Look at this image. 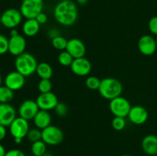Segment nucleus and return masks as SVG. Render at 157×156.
Listing matches in <instances>:
<instances>
[{"label":"nucleus","mask_w":157,"mask_h":156,"mask_svg":"<svg viewBox=\"0 0 157 156\" xmlns=\"http://www.w3.org/2000/svg\"><path fill=\"white\" fill-rule=\"evenodd\" d=\"M54 17L57 22L63 26H71L78 20V10L77 5L71 0H62L55 6Z\"/></svg>","instance_id":"1"},{"label":"nucleus","mask_w":157,"mask_h":156,"mask_svg":"<svg viewBox=\"0 0 157 156\" xmlns=\"http://www.w3.org/2000/svg\"><path fill=\"white\" fill-rule=\"evenodd\" d=\"M98 91L103 98L111 100L121 96L123 86L118 80L113 77H107L101 80Z\"/></svg>","instance_id":"2"},{"label":"nucleus","mask_w":157,"mask_h":156,"mask_svg":"<svg viewBox=\"0 0 157 156\" xmlns=\"http://www.w3.org/2000/svg\"><path fill=\"white\" fill-rule=\"evenodd\" d=\"M38 62L35 57L31 54L24 52L16 57L15 61V67L16 71L25 76H29L36 72Z\"/></svg>","instance_id":"3"},{"label":"nucleus","mask_w":157,"mask_h":156,"mask_svg":"<svg viewBox=\"0 0 157 156\" xmlns=\"http://www.w3.org/2000/svg\"><path fill=\"white\" fill-rule=\"evenodd\" d=\"M44 8L43 0H23L20 6V12L26 19L35 18Z\"/></svg>","instance_id":"4"},{"label":"nucleus","mask_w":157,"mask_h":156,"mask_svg":"<svg viewBox=\"0 0 157 156\" xmlns=\"http://www.w3.org/2000/svg\"><path fill=\"white\" fill-rule=\"evenodd\" d=\"M64 139L63 132L59 127L50 125L41 130V140L48 145H58Z\"/></svg>","instance_id":"5"},{"label":"nucleus","mask_w":157,"mask_h":156,"mask_svg":"<svg viewBox=\"0 0 157 156\" xmlns=\"http://www.w3.org/2000/svg\"><path fill=\"white\" fill-rule=\"evenodd\" d=\"M131 107L130 102L121 96L111 99L109 104V108L112 114L119 117H127Z\"/></svg>","instance_id":"6"},{"label":"nucleus","mask_w":157,"mask_h":156,"mask_svg":"<svg viewBox=\"0 0 157 156\" xmlns=\"http://www.w3.org/2000/svg\"><path fill=\"white\" fill-rule=\"evenodd\" d=\"M22 15L20 10L16 9H9L1 15V24L7 28H15L21 24Z\"/></svg>","instance_id":"7"},{"label":"nucleus","mask_w":157,"mask_h":156,"mask_svg":"<svg viewBox=\"0 0 157 156\" xmlns=\"http://www.w3.org/2000/svg\"><path fill=\"white\" fill-rule=\"evenodd\" d=\"M29 121L21 117H16L9 125V132L13 138L26 137L29 131Z\"/></svg>","instance_id":"8"},{"label":"nucleus","mask_w":157,"mask_h":156,"mask_svg":"<svg viewBox=\"0 0 157 156\" xmlns=\"http://www.w3.org/2000/svg\"><path fill=\"white\" fill-rule=\"evenodd\" d=\"M39 111V107L37 104L36 101L32 99H27L21 102L18 108V114L20 117L26 119V120H33L35 115Z\"/></svg>","instance_id":"9"},{"label":"nucleus","mask_w":157,"mask_h":156,"mask_svg":"<svg viewBox=\"0 0 157 156\" xmlns=\"http://www.w3.org/2000/svg\"><path fill=\"white\" fill-rule=\"evenodd\" d=\"M36 102L39 107V110L49 111V110H55V106L59 102V101L55 93L52 92H48V93H40L37 97Z\"/></svg>","instance_id":"10"},{"label":"nucleus","mask_w":157,"mask_h":156,"mask_svg":"<svg viewBox=\"0 0 157 156\" xmlns=\"http://www.w3.org/2000/svg\"><path fill=\"white\" fill-rule=\"evenodd\" d=\"M138 49L145 56H151L157 50L156 39L152 35H143L138 41Z\"/></svg>","instance_id":"11"},{"label":"nucleus","mask_w":157,"mask_h":156,"mask_svg":"<svg viewBox=\"0 0 157 156\" xmlns=\"http://www.w3.org/2000/svg\"><path fill=\"white\" fill-rule=\"evenodd\" d=\"M5 86L9 87L12 91L19 90L25 84V76L18 71H12L6 75L5 78Z\"/></svg>","instance_id":"12"},{"label":"nucleus","mask_w":157,"mask_h":156,"mask_svg":"<svg viewBox=\"0 0 157 156\" xmlns=\"http://www.w3.org/2000/svg\"><path fill=\"white\" fill-rule=\"evenodd\" d=\"M70 67L75 74L80 76H85L91 71L92 65L90 61L84 57L74 59Z\"/></svg>","instance_id":"13"},{"label":"nucleus","mask_w":157,"mask_h":156,"mask_svg":"<svg viewBox=\"0 0 157 156\" xmlns=\"http://www.w3.org/2000/svg\"><path fill=\"white\" fill-rule=\"evenodd\" d=\"M128 119L130 122L135 125H142L147 121L149 117L147 109L141 106H134L130 109L128 114Z\"/></svg>","instance_id":"14"},{"label":"nucleus","mask_w":157,"mask_h":156,"mask_svg":"<svg viewBox=\"0 0 157 156\" xmlns=\"http://www.w3.org/2000/svg\"><path fill=\"white\" fill-rule=\"evenodd\" d=\"M66 50L71 55L74 59L84 58L86 54V47L81 40L78 38H71L68 40Z\"/></svg>","instance_id":"15"},{"label":"nucleus","mask_w":157,"mask_h":156,"mask_svg":"<svg viewBox=\"0 0 157 156\" xmlns=\"http://www.w3.org/2000/svg\"><path fill=\"white\" fill-rule=\"evenodd\" d=\"M26 48V40L24 36L18 35L10 37L9 39V52L13 56H18L25 52Z\"/></svg>","instance_id":"16"},{"label":"nucleus","mask_w":157,"mask_h":156,"mask_svg":"<svg viewBox=\"0 0 157 156\" xmlns=\"http://www.w3.org/2000/svg\"><path fill=\"white\" fill-rule=\"evenodd\" d=\"M16 118L15 109L9 103H0V125L7 127Z\"/></svg>","instance_id":"17"},{"label":"nucleus","mask_w":157,"mask_h":156,"mask_svg":"<svg viewBox=\"0 0 157 156\" xmlns=\"http://www.w3.org/2000/svg\"><path fill=\"white\" fill-rule=\"evenodd\" d=\"M142 148L148 155L157 154V136L154 135H148L142 140Z\"/></svg>","instance_id":"18"},{"label":"nucleus","mask_w":157,"mask_h":156,"mask_svg":"<svg viewBox=\"0 0 157 156\" xmlns=\"http://www.w3.org/2000/svg\"><path fill=\"white\" fill-rule=\"evenodd\" d=\"M33 122L37 128L42 130L51 125L52 116L48 111L39 110V111L38 112V113L35 115V118L33 119Z\"/></svg>","instance_id":"19"},{"label":"nucleus","mask_w":157,"mask_h":156,"mask_svg":"<svg viewBox=\"0 0 157 156\" xmlns=\"http://www.w3.org/2000/svg\"><path fill=\"white\" fill-rule=\"evenodd\" d=\"M40 25L41 24L37 21L35 18L26 19V21L23 23L22 25L23 33L27 37L35 36L39 32Z\"/></svg>","instance_id":"20"},{"label":"nucleus","mask_w":157,"mask_h":156,"mask_svg":"<svg viewBox=\"0 0 157 156\" xmlns=\"http://www.w3.org/2000/svg\"><path fill=\"white\" fill-rule=\"evenodd\" d=\"M36 73L41 79H51L53 75V69L48 63L41 62L38 64Z\"/></svg>","instance_id":"21"},{"label":"nucleus","mask_w":157,"mask_h":156,"mask_svg":"<svg viewBox=\"0 0 157 156\" xmlns=\"http://www.w3.org/2000/svg\"><path fill=\"white\" fill-rule=\"evenodd\" d=\"M14 97V91L6 86H0V103H9Z\"/></svg>","instance_id":"22"},{"label":"nucleus","mask_w":157,"mask_h":156,"mask_svg":"<svg viewBox=\"0 0 157 156\" xmlns=\"http://www.w3.org/2000/svg\"><path fill=\"white\" fill-rule=\"evenodd\" d=\"M31 149L34 156H41L46 152V143L42 140L37 141L32 143Z\"/></svg>","instance_id":"23"},{"label":"nucleus","mask_w":157,"mask_h":156,"mask_svg":"<svg viewBox=\"0 0 157 156\" xmlns=\"http://www.w3.org/2000/svg\"><path fill=\"white\" fill-rule=\"evenodd\" d=\"M58 61L59 64L64 67H71L74 61V58L65 50H62L58 54Z\"/></svg>","instance_id":"24"},{"label":"nucleus","mask_w":157,"mask_h":156,"mask_svg":"<svg viewBox=\"0 0 157 156\" xmlns=\"http://www.w3.org/2000/svg\"><path fill=\"white\" fill-rule=\"evenodd\" d=\"M67 41H68L64 37L60 35V36L56 37L52 40V44L55 49L62 51V50H66Z\"/></svg>","instance_id":"25"},{"label":"nucleus","mask_w":157,"mask_h":156,"mask_svg":"<svg viewBox=\"0 0 157 156\" xmlns=\"http://www.w3.org/2000/svg\"><path fill=\"white\" fill-rule=\"evenodd\" d=\"M101 80L95 76H90L86 79L85 84L87 87L90 90H96L99 89L100 85H101Z\"/></svg>","instance_id":"26"},{"label":"nucleus","mask_w":157,"mask_h":156,"mask_svg":"<svg viewBox=\"0 0 157 156\" xmlns=\"http://www.w3.org/2000/svg\"><path fill=\"white\" fill-rule=\"evenodd\" d=\"M38 90L41 93L52 92V84L50 79H41L38 85Z\"/></svg>","instance_id":"27"},{"label":"nucleus","mask_w":157,"mask_h":156,"mask_svg":"<svg viewBox=\"0 0 157 156\" xmlns=\"http://www.w3.org/2000/svg\"><path fill=\"white\" fill-rule=\"evenodd\" d=\"M112 127L116 131H121L126 127V120L125 118L119 117V116H114L112 120Z\"/></svg>","instance_id":"28"},{"label":"nucleus","mask_w":157,"mask_h":156,"mask_svg":"<svg viewBox=\"0 0 157 156\" xmlns=\"http://www.w3.org/2000/svg\"><path fill=\"white\" fill-rule=\"evenodd\" d=\"M26 137L32 143L37 141L41 140V131L38 128L29 129Z\"/></svg>","instance_id":"29"},{"label":"nucleus","mask_w":157,"mask_h":156,"mask_svg":"<svg viewBox=\"0 0 157 156\" xmlns=\"http://www.w3.org/2000/svg\"><path fill=\"white\" fill-rule=\"evenodd\" d=\"M55 113L57 114V116H59V117H64L67 115V111H68V109H67V105L64 102H59L55 108Z\"/></svg>","instance_id":"30"},{"label":"nucleus","mask_w":157,"mask_h":156,"mask_svg":"<svg viewBox=\"0 0 157 156\" xmlns=\"http://www.w3.org/2000/svg\"><path fill=\"white\" fill-rule=\"evenodd\" d=\"M9 51V39L5 35L0 34V55Z\"/></svg>","instance_id":"31"},{"label":"nucleus","mask_w":157,"mask_h":156,"mask_svg":"<svg viewBox=\"0 0 157 156\" xmlns=\"http://www.w3.org/2000/svg\"><path fill=\"white\" fill-rule=\"evenodd\" d=\"M148 28L153 35H157V16L150 18L148 23Z\"/></svg>","instance_id":"32"},{"label":"nucleus","mask_w":157,"mask_h":156,"mask_svg":"<svg viewBox=\"0 0 157 156\" xmlns=\"http://www.w3.org/2000/svg\"><path fill=\"white\" fill-rule=\"evenodd\" d=\"M5 156H25V153L19 149H11L6 151Z\"/></svg>","instance_id":"33"},{"label":"nucleus","mask_w":157,"mask_h":156,"mask_svg":"<svg viewBox=\"0 0 157 156\" xmlns=\"http://www.w3.org/2000/svg\"><path fill=\"white\" fill-rule=\"evenodd\" d=\"M35 19L37 20V21H38L40 24H44L48 21V16L45 13L41 12V13H39L37 15Z\"/></svg>","instance_id":"34"},{"label":"nucleus","mask_w":157,"mask_h":156,"mask_svg":"<svg viewBox=\"0 0 157 156\" xmlns=\"http://www.w3.org/2000/svg\"><path fill=\"white\" fill-rule=\"evenodd\" d=\"M48 35L50 38H52V40L53 38H56V37L60 36L61 35V32L59 30H58L57 28H52L51 30H49V32H48Z\"/></svg>","instance_id":"35"},{"label":"nucleus","mask_w":157,"mask_h":156,"mask_svg":"<svg viewBox=\"0 0 157 156\" xmlns=\"http://www.w3.org/2000/svg\"><path fill=\"white\" fill-rule=\"evenodd\" d=\"M6 133H7V131H6V127L2 125H0V142L2 141L3 139L6 138Z\"/></svg>","instance_id":"36"},{"label":"nucleus","mask_w":157,"mask_h":156,"mask_svg":"<svg viewBox=\"0 0 157 156\" xmlns=\"http://www.w3.org/2000/svg\"><path fill=\"white\" fill-rule=\"evenodd\" d=\"M9 34H10V37H13V36H16V35H19L18 34V32L17 29L15 28H12L10 30V32H9Z\"/></svg>","instance_id":"37"},{"label":"nucleus","mask_w":157,"mask_h":156,"mask_svg":"<svg viewBox=\"0 0 157 156\" xmlns=\"http://www.w3.org/2000/svg\"><path fill=\"white\" fill-rule=\"evenodd\" d=\"M6 154V151L5 149L4 146L0 144V156H5Z\"/></svg>","instance_id":"38"},{"label":"nucleus","mask_w":157,"mask_h":156,"mask_svg":"<svg viewBox=\"0 0 157 156\" xmlns=\"http://www.w3.org/2000/svg\"><path fill=\"white\" fill-rule=\"evenodd\" d=\"M22 139H21V138H14V142L17 145H19V144L22 142Z\"/></svg>","instance_id":"39"},{"label":"nucleus","mask_w":157,"mask_h":156,"mask_svg":"<svg viewBox=\"0 0 157 156\" xmlns=\"http://www.w3.org/2000/svg\"><path fill=\"white\" fill-rule=\"evenodd\" d=\"M76 1L78 2V4L81 5V6H84V5L87 4L88 0H76Z\"/></svg>","instance_id":"40"},{"label":"nucleus","mask_w":157,"mask_h":156,"mask_svg":"<svg viewBox=\"0 0 157 156\" xmlns=\"http://www.w3.org/2000/svg\"><path fill=\"white\" fill-rule=\"evenodd\" d=\"M41 156H53V155H52V154H51V153L45 152V153H44V154H43L42 155H41Z\"/></svg>","instance_id":"41"},{"label":"nucleus","mask_w":157,"mask_h":156,"mask_svg":"<svg viewBox=\"0 0 157 156\" xmlns=\"http://www.w3.org/2000/svg\"><path fill=\"white\" fill-rule=\"evenodd\" d=\"M2 76L0 75V86H2Z\"/></svg>","instance_id":"42"},{"label":"nucleus","mask_w":157,"mask_h":156,"mask_svg":"<svg viewBox=\"0 0 157 156\" xmlns=\"http://www.w3.org/2000/svg\"><path fill=\"white\" fill-rule=\"evenodd\" d=\"M121 156H131V155H129V154H123V155H121Z\"/></svg>","instance_id":"43"},{"label":"nucleus","mask_w":157,"mask_h":156,"mask_svg":"<svg viewBox=\"0 0 157 156\" xmlns=\"http://www.w3.org/2000/svg\"><path fill=\"white\" fill-rule=\"evenodd\" d=\"M0 23H1V15H0Z\"/></svg>","instance_id":"44"},{"label":"nucleus","mask_w":157,"mask_h":156,"mask_svg":"<svg viewBox=\"0 0 157 156\" xmlns=\"http://www.w3.org/2000/svg\"><path fill=\"white\" fill-rule=\"evenodd\" d=\"M156 45H157V38H156Z\"/></svg>","instance_id":"45"}]
</instances>
